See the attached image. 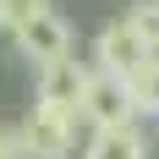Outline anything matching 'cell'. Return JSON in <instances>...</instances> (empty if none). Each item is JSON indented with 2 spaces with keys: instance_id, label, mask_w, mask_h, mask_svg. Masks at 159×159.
Segmentation results:
<instances>
[{
  "instance_id": "8992f818",
  "label": "cell",
  "mask_w": 159,
  "mask_h": 159,
  "mask_svg": "<svg viewBox=\"0 0 159 159\" xmlns=\"http://www.w3.org/2000/svg\"><path fill=\"white\" fill-rule=\"evenodd\" d=\"M82 159H148V137L137 126H115V132H88Z\"/></svg>"
},
{
  "instance_id": "277c9868",
  "label": "cell",
  "mask_w": 159,
  "mask_h": 159,
  "mask_svg": "<svg viewBox=\"0 0 159 159\" xmlns=\"http://www.w3.org/2000/svg\"><path fill=\"white\" fill-rule=\"evenodd\" d=\"M88 82H93V66L82 61H55L39 71V104L61 115H82V99H88Z\"/></svg>"
},
{
  "instance_id": "52a82bcc",
  "label": "cell",
  "mask_w": 159,
  "mask_h": 159,
  "mask_svg": "<svg viewBox=\"0 0 159 159\" xmlns=\"http://www.w3.org/2000/svg\"><path fill=\"white\" fill-rule=\"evenodd\" d=\"M126 88H132V104H137V115H159V55H154V61H148L143 71L126 82Z\"/></svg>"
},
{
  "instance_id": "7a4b0ae2",
  "label": "cell",
  "mask_w": 159,
  "mask_h": 159,
  "mask_svg": "<svg viewBox=\"0 0 159 159\" xmlns=\"http://www.w3.org/2000/svg\"><path fill=\"white\" fill-rule=\"evenodd\" d=\"M82 121L93 132H115V126H137V104H132V88L110 71H93L88 82V99H82Z\"/></svg>"
},
{
  "instance_id": "6da1fadb",
  "label": "cell",
  "mask_w": 159,
  "mask_h": 159,
  "mask_svg": "<svg viewBox=\"0 0 159 159\" xmlns=\"http://www.w3.org/2000/svg\"><path fill=\"white\" fill-rule=\"evenodd\" d=\"M148 61H154V49L137 39V28H132L126 16H121V22H110V28L93 39V71H110V77L132 82Z\"/></svg>"
},
{
  "instance_id": "5b68a950",
  "label": "cell",
  "mask_w": 159,
  "mask_h": 159,
  "mask_svg": "<svg viewBox=\"0 0 159 159\" xmlns=\"http://www.w3.org/2000/svg\"><path fill=\"white\" fill-rule=\"evenodd\" d=\"M11 44L22 49L28 61H39V71H44V66H55V61H71V28H66L61 11H39L28 28L11 39Z\"/></svg>"
},
{
  "instance_id": "ba28073f",
  "label": "cell",
  "mask_w": 159,
  "mask_h": 159,
  "mask_svg": "<svg viewBox=\"0 0 159 159\" xmlns=\"http://www.w3.org/2000/svg\"><path fill=\"white\" fill-rule=\"evenodd\" d=\"M39 11H49V0H0V33H11V39H16Z\"/></svg>"
},
{
  "instance_id": "30bf717a",
  "label": "cell",
  "mask_w": 159,
  "mask_h": 159,
  "mask_svg": "<svg viewBox=\"0 0 159 159\" xmlns=\"http://www.w3.org/2000/svg\"><path fill=\"white\" fill-rule=\"evenodd\" d=\"M0 159H28L22 132H16V126H6V121H0Z\"/></svg>"
},
{
  "instance_id": "9c48e42d",
  "label": "cell",
  "mask_w": 159,
  "mask_h": 159,
  "mask_svg": "<svg viewBox=\"0 0 159 159\" xmlns=\"http://www.w3.org/2000/svg\"><path fill=\"white\" fill-rule=\"evenodd\" d=\"M126 22L137 28V39H143V44L159 55V0H137V6L126 11Z\"/></svg>"
},
{
  "instance_id": "3957f363",
  "label": "cell",
  "mask_w": 159,
  "mask_h": 159,
  "mask_svg": "<svg viewBox=\"0 0 159 159\" xmlns=\"http://www.w3.org/2000/svg\"><path fill=\"white\" fill-rule=\"evenodd\" d=\"M22 148L28 159H66L71 143H77V115H61V110H44V104H33L22 115Z\"/></svg>"
}]
</instances>
